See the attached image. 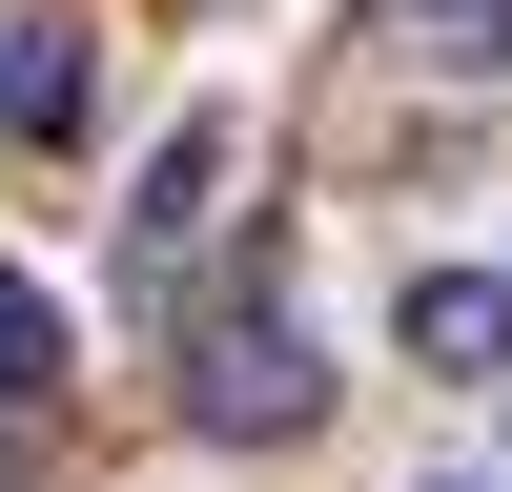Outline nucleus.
Listing matches in <instances>:
<instances>
[{"label":"nucleus","mask_w":512,"mask_h":492,"mask_svg":"<svg viewBox=\"0 0 512 492\" xmlns=\"http://www.w3.org/2000/svg\"><path fill=\"white\" fill-rule=\"evenodd\" d=\"M328 410V369H308V308H226L185 349V431H226V451H287Z\"/></svg>","instance_id":"nucleus-1"},{"label":"nucleus","mask_w":512,"mask_h":492,"mask_svg":"<svg viewBox=\"0 0 512 492\" xmlns=\"http://www.w3.org/2000/svg\"><path fill=\"white\" fill-rule=\"evenodd\" d=\"M390 328H410V369H451V390H472V369L512 349V287H492V267H431V287H410Z\"/></svg>","instance_id":"nucleus-2"},{"label":"nucleus","mask_w":512,"mask_h":492,"mask_svg":"<svg viewBox=\"0 0 512 492\" xmlns=\"http://www.w3.org/2000/svg\"><path fill=\"white\" fill-rule=\"evenodd\" d=\"M0 123H21V144L82 123V21H0Z\"/></svg>","instance_id":"nucleus-3"},{"label":"nucleus","mask_w":512,"mask_h":492,"mask_svg":"<svg viewBox=\"0 0 512 492\" xmlns=\"http://www.w3.org/2000/svg\"><path fill=\"white\" fill-rule=\"evenodd\" d=\"M205 185H226V123H185V144L144 164V267H185V226H205Z\"/></svg>","instance_id":"nucleus-4"},{"label":"nucleus","mask_w":512,"mask_h":492,"mask_svg":"<svg viewBox=\"0 0 512 492\" xmlns=\"http://www.w3.org/2000/svg\"><path fill=\"white\" fill-rule=\"evenodd\" d=\"M410 62H512V0H390Z\"/></svg>","instance_id":"nucleus-5"},{"label":"nucleus","mask_w":512,"mask_h":492,"mask_svg":"<svg viewBox=\"0 0 512 492\" xmlns=\"http://www.w3.org/2000/svg\"><path fill=\"white\" fill-rule=\"evenodd\" d=\"M41 369H62V287H21V267H0V410H21Z\"/></svg>","instance_id":"nucleus-6"}]
</instances>
